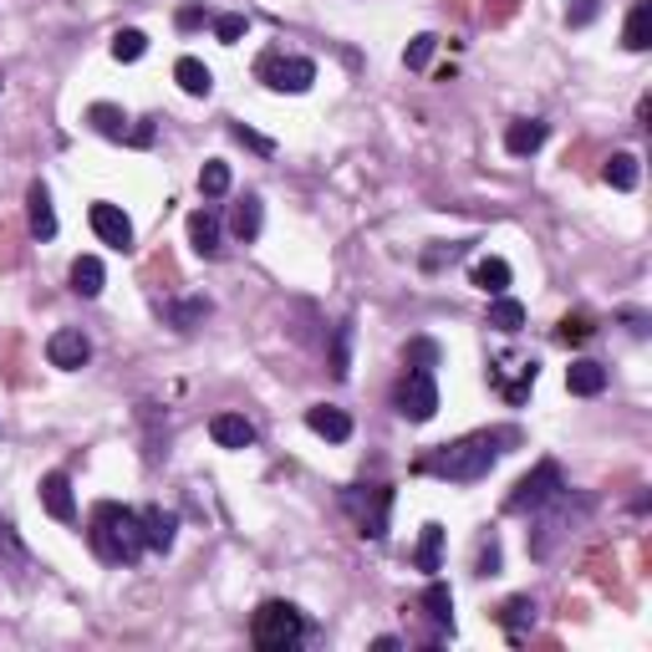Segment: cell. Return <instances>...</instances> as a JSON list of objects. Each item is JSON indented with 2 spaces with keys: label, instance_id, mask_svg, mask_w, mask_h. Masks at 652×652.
I'll return each instance as SVG.
<instances>
[{
  "label": "cell",
  "instance_id": "8d00e7d4",
  "mask_svg": "<svg viewBox=\"0 0 652 652\" xmlns=\"http://www.w3.org/2000/svg\"><path fill=\"white\" fill-rule=\"evenodd\" d=\"M597 16H602V0H571V6H566V26H571V31L591 26Z\"/></svg>",
  "mask_w": 652,
  "mask_h": 652
},
{
  "label": "cell",
  "instance_id": "603a6c76",
  "mask_svg": "<svg viewBox=\"0 0 652 652\" xmlns=\"http://www.w3.org/2000/svg\"><path fill=\"white\" fill-rule=\"evenodd\" d=\"M174 82L189 92V98H210V92H214V72L200 62V57H179V62H174Z\"/></svg>",
  "mask_w": 652,
  "mask_h": 652
},
{
  "label": "cell",
  "instance_id": "d6986e66",
  "mask_svg": "<svg viewBox=\"0 0 652 652\" xmlns=\"http://www.w3.org/2000/svg\"><path fill=\"white\" fill-rule=\"evenodd\" d=\"M566 388L577 393V398H602L607 393V367L591 363V357H577V363L566 367Z\"/></svg>",
  "mask_w": 652,
  "mask_h": 652
},
{
  "label": "cell",
  "instance_id": "f35d334b",
  "mask_svg": "<svg viewBox=\"0 0 652 652\" xmlns=\"http://www.w3.org/2000/svg\"><path fill=\"white\" fill-rule=\"evenodd\" d=\"M230 133H235V143H245V149H255V153H276V143H271V139H261V133H251L245 123H235Z\"/></svg>",
  "mask_w": 652,
  "mask_h": 652
},
{
  "label": "cell",
  "instance_id": "d6a6232c",
  "mask_svg": "<svg viewBox=\"0 0 652 652\" xmlns=\"http://www.w3.org/2000/svg\"><path fill=\"white\" fill-rule=\"evenodd\" d=\"M434 51H439V37L424 31V37H414V47L403 51V67H408V72H424V67L434 62Z\"/></svg>",
  "mask_w": 652,
  "mask_h": 652
},
{
  "label": "cell",
  "instance_id": "277c9868",
  "mask_svg": "<svg viewBox=\"0 0 652 652\" xmlns=\"http://www.w3.org/2000/svg\"><path fill=\"white\" fill-rule=\"evenodd\" d=\"M342 510L352 515V526L363 540H383L388 536V520H393V489L388 485H352L342 495Z\"/></svg>",
  "mask_w": 652,
  "mask_h": 652
},
{
  "label": "cell",
  "instance_id": "e575fe53",
  "mask_svg": "<svg viewBox=\"0 0 652 652\" xmlns=\"http://www.w3.org/2000/svg\"><path fill=\"white\" fill-rule=\"evenodd\" d=\"M245 31H251V21H245V16H240V11L214 16V41H225V47H235V41L245 37Z\"/></svg>",
  "mask_w": 652,
  "mask_h": 652
},
{
  "label": "cell",
  "instance_id": "4fadbf2b",
  "mask_svg": "<svg viewBox=\"0 0 652 652\" xmlns=\"http://www.w3.org/2000/svg\"><path fill=\"white\" fill-rule=\"evenodd\" d=\"M41 510H47L51 520H62V526H72V520H77V495H72V479H67V475H47V479H41Z\"/></svg>",
  "mask_w": 652,
  "mask_h": 652
},
{
  "label": "cell",
  "instance_id": "5b68a950",
  "mask_svg": "<svg viewBox=\"0 0 652 652\" xmlns=\"http://www.w3.org/2000/svg\"><path fill=\"white\" fill-rule=\"evenodd\" d=\"M566 495V479H561V465L556 459H540L536 469H530L520 485L505 495V510L510 515H536V510H546L551 500H561Z\"/></svg>",
  "mask_w": 652,
  "mask_h": 652
},
{
  "label": "cell",
  "instance_id": "ab89813d",
  "mask_svg": "<svg viewBox=\"0 0 652 652\" xmlns=\"http://www.w3.org/2000/svg\"><path fill=\"white\" fill-rule=\"evenodd\" d=\"M495 571H500V546L489 540L485 551H479V577H495Z\"/></svg>",
  "mask_w": 652,
  "mask_h": 652
},
{
  "label": "cell",
  "instance_id": "52a82bcc",
  "mask_svg": "<svg viewBox=\"0 0 652 652\" xmlns=\"http://www.w3.org/2000/svg\"><path fill=\"white\" fill-rule=\"evenodd\" d=\"M261 82L271 92H306L316 82V62L312 57H286V51H265L261 62H255Z\"/></svg>",
  "mask_w": 652,
  "mask_h": 652
},
{
  "label": "cell",
  "instance_id": "60d3db41",
  "mask_svg": "<svg viewBox=\"0 0 652 652\" xmlns=\"http://www.w3.org/2000/svg\"><path fill=\"white\" fill-rule=\"evenodd\" d=\"M210 21V11H200V6H184V11H179V26H184V31H194V26H204Z\"/></svg>",
  "mask_w": 652,
  "mask_h": 652
},
{
  "label": "cell",
  "instance_id": "2e32d148",
  "mask_svg": "<svg viewBox=\"0 0 652 652\" xmlns=\"http://www.w3.org/2000/svg\"><path fill=\"white\" fill-rule=\"evenodd\" d=\"M26 220H31V235L37 240H57V210H51V189L47 184L26 189Z\"/></svg>",
  "mask_w": 652,
  "mask_h": 652
},
{
  "label": "cell",
  "instance_id": "f1b7e54d",
  "mask_svg": "<svg viewBox=\"0 0 652 652\" xmlns=\"http://www.w3.org/2000/svg\"><path fill=\"white\" fill-rule=\"evenodd\" d=\"M352 342H357V322L347 316V322L332 332V377H337V383L352 377Z\"/></svg>",
  "mask_w": 652,
  "mask_h": 652
},
{
  "label": "cell",
  "instance_id": "cb8c5ba5",
  "mask_svg": "<svg viewBox=\"0 0 652 652\" xmlns=\"http://www.w3.org/2000/svg\"><path fill=\"white\" fill-rule=\"evenodd\" d=\"M424 612H428V622H434V628L454 632V591H449V581H428Z\"/></svg>",
  "mask_w": 652,
  "mask_h": 652
},
{
  "label": "cell",
  "instance_id": "6da1fadb",
  "mask_svg": "<svg viewBox=\"0 0 652 652\" xmlns=\"http://www.w3.org/2000/svg\"><path fill=\"white\" fill-rule=\"evenodd\" d=\"M505 444H515L510 428H505V434H469V439H459V444H444V449L424 454L418 469L434 479H449V485H475V479H485L489 469L500 465Z\"/></svg>",
  "mask_w": 652,
  "mask_h": 652
},
{
  "label": "cell",
  "instance_id": "83f0119b",
  "mask_svg": "<svg viewBox=\"0 0 652 652\" xmlns=\"http://www.w3.org/2000/svg\"><path fill=\"white\" fill-rule=\"evenodd\" d=\"M622 47L628 51H648L652 47V6L648 0H638L628 11V31H622Z\"/></svg>",
  "mask_w": 652,
  "mask_h": 652
},
{
  "label": "cell",
  "instance_id": "1f68e13d",
  "mask_svg": "<svg viewBox=\"0 0 652 652\" xmlns=\"http://www.w3.org/2000/svg\"><path fill=\"white\" fill-rule=\"evenodd\" d=\"M143 51H149V37L143 31H133V26H123L113 37V57L118 62H143Z\"/></svg>",
  "mask_w": 652,
  "mask_h": 652
},
{
  "label": "cell",
  "instance_id": "836d02e7",
  "mask_svg": "<svg viewBox=\"0 0 652 652\" xmlns=\"http://www.w3.org/2000/svg\"><path fill=\"white\" fill-rule=\"evenodd\" d=\"M204 316H210V302H204V296H194V302H179L174 312H169V322H174L179 332H194Z\"/></svg>",
  "mask_w": 652,
  "mask_h": 652
},
{
  "label": "cell",
  "instance_id": "7402d4cb",
  "mask_svg": "<svg viewBox=\"0 0 652 652\" xmlns=\"http://www.w3.org/2000/svg\"><path fill=\"white\" fill-rule=\"evenodd\" d=\"M510 261H500V255H485V261H475V271H469V281H475L485 296H505L510 291Z\"/></svg>",
  "mask_w": 652,
  "mask_h": 652
},
{
  "label": "cell",
  "instance_id": "ba28073f",
  "mask_svg": "<svg viewBox=\"0 0 652 652\" xmlns=\"http://www.w3.org/2000/svg\"><path fill=\"white\" fill-rule=\"evenodd\" d=\"M88 123H92V133H102V139H113V143H139V149H149L153 143V123L133 128V118H128L118 102H92Z\"/></svg>",
  "mask_w": 652,
  "mask_h": 652
},
{
  "label": "cell",
  "instance_id": "484cf974",
  "mask_svg": "<svg viewBox=\"0 0 652 652\" xmlns=\"http://www.w3.org/2000/svg\"><path fill=\"white\" fill-rule=\"evenodd\" d=\"M439 561H444V526L439 520H428L424 526V536H418V551H414V571H439Z\"/></svg>",
  "mask_w": 652,
  "mask_h": 652
},
{
  "label": "cell",
  "instance_id": "7a4b0ae2",
  "mask_svg": "<svg viewBox=\"0 0 652 652\" xmlns=\"http://www.w3.org/2000/svg\"><path fill=\"white\" fill-rule=\"evenodd\" d=\"M92 551L102 556L108 566H133L143 551H149V540H143V515L128 510L118 500H102L92 510Z\"/></svg>",
  "mask_w": 652,
  "mask_h": 652
},
{
  "label": "cell",
  "instance_id": "4dcf8cb0",
  "mask_svg": "<svg viewBox=\"0 0 652 652\" xmlns=\"http://www.w3.org/2000/svg\"><path fill=\"white\" fill-rule=\"evenodd\" d=\"M230 184H235V174H230V163H225V159H210V163L200 169V194H204V200H225Z\"/></svg>",
  "mask_w": 652,
  "mask_h": 652
},
{
  "label": "cell",
  "instance_id": "74e56055",
  "mask_svg": "<svg viewBox=\"0 0 652 652\" xmlns=\"http://www.w3.org/2000/svg\"><path fill=\"white\" fill-rule=\"evenodd\" d=\"M403 363H408V367H439V347H434L428 337H418L414 347L403 352Z\"/></svg>",
  "mask_w": 652,
  "mask_h": 652
},
{
  "label": "cell",
  "instance_id": "3957f363",
  "mask_svg": "<svg viewBox=\"0 0 652 652\" xmlns=\"http://www.w3.org/2000/svg\"><path fill=\"white\" fill-rule=\"evenodd\" d=\"M251 642L261 652H291L306 642V612L296 602H261L251 617Z\"/></svg>",
  "mask_w": 652,
  "mask_h": 652
},
{
  "label": "cell",
  "instance_id": "4316f807",
  "mask_svg": "<svg viewBox=\"0 0 652 652\" xmlns=\"http://www.w3.org/2000/svg\"><path fill=\"white\" fill-rule=\"evenodd\" d=\"M602 179L612 189H622V194H632V189H638V179H642L638 153H612V159H607V169H602Z\"/></svg>",
  "mask_w": 652,
  "mask_h": 652
},
{
  "label": "cell",
  "instance_id": "d590c367",
  "mask_svg": "<svg viewBox=\"0 0 652 652\" xmlns=\"http://www.w3.org/2000/svg\"><path fill=\"white\" fill-rule=\"evenodd\" d=\"M591 332H597V326H591L587 316H566V322L556 326V342H561V347H581V342H591Z\"/></svg>",
  "mask_w": 652,
  "mask_h": 652
},
{
  "label": "cell",
  "instance_id": "8992f818",
  "mask_svg": "<svg viewBox=\"0 0 652 652\" xmlns=\"http://www.w3.org/2000/svg\"><path fill=\"white\" fill-rule=\"evenodd\" d=\"M393 408L408 424H428L439 414V377H434V367H408L398 377V388H393Z\"/></svg>",
  "mask_w": 652,
  "mask_h": 652
},
{
  "label": "cell",
  "instance_id": "9c48e42d",
  "mask_svg": "<svg viewBox=\"0 0 652 652\" xmlns=\"http://www.w3.org/2000/svg\"><path fill=\"white\" fill-rule=\"evenodd\" d=\"M536 377H540L536 357H515V352H505V357H495V363H489V383H495V388H500L510 403H526V393L536 388Z\"/></svg>",
  "mask_w": 652,
  "mask_h": 652
},
{
  "label": "cell",
  "instance_id": "9a60e30c",
  "mask_svg": "<svg viewBox=\"0 0 652 652\" xmlns=\"http://www.w3.org/2000/svg\"><path fill=\"white\" fill-rule=\"evenodd\" d=\"M143 515V540H149V551H174V540H179V515L174 510H163V505H149Z\"/></svg>",
  "mask_w": 652,
  "mask_h": 652
},
{
  "label": "cell",
  "instance_id": "8fae6325",
  "mask_svg": "<svg viewBox=\"0 0 652 652\" xmlns=\"http://www.w3.org/2000/svg\"><path fill=\"white\" fill-rule=\"evenodd\" d=\"M88 220H92V235H98L102 245H113V251H133V220H128L118 204L98 200L88 210Z\"/></svg>",
  "mask_w": 652,
  "mask_h": 652
},
{
  "label": "cell",
  "instance_id": "f546056e",
  "mask_svg": "<svg viewBox=\"0 0 652 652\" xmlns=\"http://www.w3.org/2000/svg\"><path fill=\"white\" fill-rule=\"evenodd\" d=\"M489 326L505 332V337H515V332L526 326V306L515 302V296H495V306H489Z\"/></svg>",
  "mask_w": 652,
  "mask_h": 652
},
{
  "label": "cell",
  "instance_id": "e0dca14e",
  "mask_svg": "<svg viewBox=\"0 0 652 652\" xmlns=\"http://www.w3.org/2000/svg\"><path fill=\"white\" fill-rule=\"evenodd\" d=\"M306 428H312L316 439H326V444H347L352 439V418L342 414V408H326V403L306 408Z\"/></svg>",
  "mask_w": 652,
  "mask_h": 652
},
{
  "label": "cell",
  "instance_id": "7c38bea8",
  "mask_svg": "<svg viewBox=\"0 0 652 652\" xmlns=\"http://www.w3.org/2000/svg\"><path fill=\"white\" fill-rule=\"evenodd\" d=\"M546 139H551V128L540 123V118H515V123L505 128V153H515V159H530V153L546 149Z\"/></svg>",
  "mask_w": 652,
  "mask_h": 652
},
{
  "label": "cell",
  "instance_id": "ffe728a7",
  "mask_svg": "<svg viewBox=\"0 0 652 652\" xmlns=\"http://www.w3.org/2000/svg\"><path fill=\"white\" fill-rule=\"evenodd\" d=\"M189 245H194V255L214 261V255H220V214H214V210H194V214H189Z\"/></svg>",
  "mask_w": 652,
  "mask_h": 652
},
{
  "label": "cell",
  "instance_id": "30bf717a",
  "mask_svg": "<svg viewBox=\"0 0 652 652\" xmlns=\"http://www.w3.org/2000/svg\"><path fill=\"white\" fill-rule=\"evenodd\" d=\"M47 363L62 367V373H77V367L92 363V342L82 337V326H62L47 337Z\"/></svg>",
  "mask_w": 652,
  "mask_h": 652
},
{
  "label": "cell",
  "instance_id": "ac0fdd59",
  "mask_svg": "<svg viewBox=\"0 0 652 652\" xmlns=\"http://www.w3.org/2000/svg\"><path fill=\"white\" fill-rule=\"evenodd\" d=\"M230 230H235L240 245H255V240H261V230H265V200H261V194H245V200L235 204Z\"/></svg>",
  "mask_w": 652,
  "mask_h": 652
},
{
  "label": "cell",
  "instance_id": "d4e9b609",
  "mask_svg": "<svg viewBox=\"0 0 652 652\" xmlns=\"http://www.w3.org/2000/svg\"><path fill=\"white\" fill-rule=\"evenodd\" d=\"M536 612H540V607L530 602V597H510V602L500 607V617H495V622H500L510 638H526V632L536 628Z\"/></svg>",
  "mask_w": 652,
  "mask_h": 652
},
{
  "label": "cell",
  "instance_id": "5bb4252c",
  "mask_svg": "<svg viewBox=\"0 0 652 652\" xmlns=\"http://www.w3.org/2000/svg\"><path fill=\"white\" fill-rule=\"evenodd\" d=\"M210 439L220 449H251L255 444V424L245 414H214L210 418Z\"/></svg>",
  "mask_w": 652,
  "mask_h": 652
},
{
  "label": "cell",
  "instance_id": "44dd1931",
  "mask_svg": "<svg viewBox=\"0 0 652 652\" xmlns=\"http://www.w3.org/2000/svg\"><path fill=\"white\" fill-rule=\"evenodd\" d=\"M102 286H108V265H102L98 255H77L72 261V291L77 296L92 302V296H102Z\"/></svg>",
  "mask_w": 652,
  "mask_h": 652
}]
</instances>
